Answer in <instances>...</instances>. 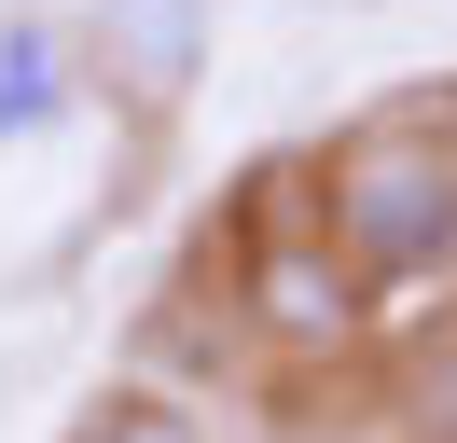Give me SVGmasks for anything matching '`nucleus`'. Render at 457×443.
<instances>
[{"label":"nucleus","instance_id":"obj_1","mask_svg":"<svg viewBox=\"0 0 457 443\" xmlns=\"http://www.w3.org/2000/svg\"><path fill=\"white\" fill-rule=\"evenodd\" d=\"M319 236L361 263L374 319H429L416 291L457 277V125L444 111H374L319 166Z\"/></svg>","mask_w":457,"mask_h":443},{"label":"nucleus","instance_id":"obj_2","mask_svg":"<svg viewBox=\"0 0 457 443\" xmlns=\"http://www.w3.org/2000/svg\"><path fill=\"white\" fill-rule=\"evenodd\" d=\"M236 319L278 360H346L374 332V291H361V263H346L319 222H278V236H250V263H236Z\"/></svg>","mask_w":457,"mask_h":443},{"label":"nucleus","instance_id":"obj_3","mask_svg":"<svg viewBox=\"0 0 457 443\" xmlns=\"http://www.w3.org/2000/svg\"><path fill=\"white\" fill-rule=\"evenodd\" d=\"M208 28L222 0H84V70H112L139 111H180L208 70Z\"/></svg>","mask_w":457,"mask_h":443},{"label":"nucleus","instance_id":"obj_4","mask_svg":"<svg viewBox=\"0 0 457 443\" xmlns=\"http://www.w3.org/2000/svg\"><path fill=\"white\" fill-rule=\"evenodd\" d=\"M70 111H84V28L42 14V0H14L0 14V153H42Z\"/></svg>","mask_w":457,"mask_h":443},{"label":"nucleus","instance_id":"obj_5","mask_svg":"<svg viewBox=\"0 0 457 443\" xmlns=\"http://www.w3.org/2000/svg\"><path fill=\"white\" fill-rule=\"evenodd\" d=\"M70 443H208V415L180 402V388H97Z\"/></svg>","mask_w":457,"mask_h":443}]
</instances>
